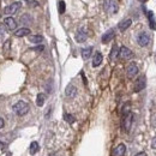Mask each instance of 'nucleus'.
<instances>
[{
  "label": "nucleus",
  "instance_id": "nucleus-1",
  "mask_svg": "<svg viewBox=\"0 0 156 156\" xmlns=\"http://www.w3.org/2000/svg\"><path fill=\"white\" fill-rule=\"evenodd\" d=\"M12 109H13V112H14L17 115L23 116V115H25V114L29 112L30 107H29V104L27 103V102H24V101H18L16 104H13Z\"/></svg>",
  "mask_w": 156,
  "mask_h": 156
},
{
  "label": "nucleus",
  "instance_id": "nucleus-2",
  "mask_svg": "<svg viewBox=\"0 0 156 156\" xmlns=\"http://www.w3.org/2000/svg\"><path fill=\"white\" fill-rule=\"evenodd\" d=\"M103 8L107 13L114 14L118 12V4L115 0H104L103 1Z\"/></svg>",
  "mask_w": 156,
  "mask_h": 156
},
{
  "label": "nucleus",
  "instance_id": "nucleus-3",
  "mask_svg": "<svg viewBox=\"0 0 156 156\" xmlns=\"http://www.w3.org/2000/svg\"><path fill=\"white\" fill-rule=\"evenodd\" d=\"M147 85V78L145 76H141L137 78V81L135 82V85H133V91L135 93H139L142 91Z\"/></svg>",
  "mask_w": 156,
  "mask_h": 156
},
{
  "label": "nucleus",
  "instance_id": "nucleus-4",
  "mask_svg": "<svg viewBox=\"0 0 156 156\" xmlns=\"http://www.w3.org/2000/svg\"><path fill=\"white\" fill-rule=\"evenodd\" d=\"M132 118H133L132 113H129V114H126V115H124V116H123L121 127L124 129V131H125V132H129V131H130L131 125H132Z\"/></svg>",
  "mask_w": 156,
  "mask_h": 156
},
{
  "label": "nucleus",
  "instance_id": "nucleus-5",
  "mask_svg": "<svg viewBox=\"0 0 156 156\" xmlns=\"http://www.w3.org/2000/svg\"><path fill=\"white\" fill-rule=\"evenodd\" d=\"M137 42H138V45H139L141 47L148 46L149 42H150V35H149L148 33H145V31H142V33L137 36Z\"/></svg>",
  "mask_w": 156,
  "mask_h": 156
},
{
  "label": "nucleus",
  "instance_id": "nucleus-6",
  "mask_svg": "<svg viewBox=\"0 0 156 156\" xmlns=\"http://www.w3.org/2000/svg\"><path fill=\"white\" fill-rule=\"evenodd\" d=\"M19 8H21V2H19V1H14V2H12L11 5H8V6H6V7L4 8V13H5V14H13V13H16Z\"/></svg>",
  "mask_w": 156,
  "mask_h": 156
},
{
  "label": "nucleus",
  "instance_id": "nucleus-7",
  "mask_svg": "<svg viewBox=\"0 0 156 156\" xmlns=\"http://www.w3.org/2000/svg\"><path fill=\"white\" fill-rule=\"evenodd\" d=\"M137 73H138V67H137V65H136L135 62H131V64L127 66V68H126L127 78L132 79L135 76H137Z\"/></svg>",
  "mask_w": 156,
  "mask_h": 156
},
{
  "label": "nucleus",
  "instance_id": "nucleus-8",
  "mask_svg": "<svg viewBox=\"0 0 156 156\" xmlns=\"http://www.w3.org/2000/svg\"><path fill=\"white\" fill-rule=\"evenodd\" d=\"M132 55H133V53L131 49H129L127 47H125V46H123L120 49H119V56L121 58V59H124V60H129V59H131L132 58Z\"/></svg>",
  "mask_w": 156,
  "mask_h": 156
},
{
  "label": "nucleus",
  "instance_id": "nucleus-9",
  "mask_svg": "<svg viewBox=\"0 0 156 156\" xmlns=\"http://www.w3.org/2000/svg\"><path fill=\"white\" fill-rule=\"evenodd\" d=\"M4 25L7 30H14L17 28V22L12 17H6L4 19Z\"/></svg>",
  "mask_w": 156,
  "mask_h": 156
},
{
  "label": "nucleus",
  "instance_id": "nucleus-10",
  "mask_svg": "<svg viewBox=\"0 0 156 156\" xmlns=\"http://www.w3.org/2000/svg\"><path fill=\"white\" fill-rule=\"evenodd\" d=\"M87 39H88V33L85 31V29H83V28L79 29L77 31V34H76V41L79 42V43H82V42H85Z\"/></svg>",
  "mask_w": 156,
  "mask_h": 156
},
{
  "label": "nucleus",
  "instance_id": "nucleus-11",
  "mask_svg": "<svg viewBox=\"0 0 156 156\" xmlns=\"http://www.w3.org/2000/svg\"><path fill=\"white\" fill-rule=\"evenodd\" d=\"M65 95L67 96V97H75L76 95H77V88L73 85V84H68L67 87H66V89H65Z\"/></svg>",
  "mask_w": 156,
  "mask_h": 156
},
{
  "label": "nucleus",
  "instance_id": "nucleus-12",
  "mask_svg": "<svg viewBox=\"0 0 156 156\" xmlns=\"http://www.w3.org/2000/svg\"><path fill=\"white\" fill-rule=\"evenodd\" d=\"M126 153V145L125 144H119L112 153V156H124Z\"/></svg>",
  "mask_w": 156,
  "mask_h": 156
},
{
  "label": "nucleus",
  "instance_id": "nucleus-13",
  "mask_svg": "<svg viewBox=\"0 0 156 156\" xmlns=\"http://www.w3.org/2000/svg\"><path fill=\"white\" fill-rule=\"evenodd\" d=\"M114 30L113 29H109L108 31H106L103 35H102V43H108V42H110L112 40H113V37H114Z\"/></svg>",
  "mask_w": 156,
  "mask_h": 156
},
{
  "label": "nucleus",
  "instance_id": "nucleus-14",
  "mask_svg": "<svg viewBox=\"0 0 156 156\" xmlns=\"http://www.w3.org/2000/svg\"><path fill=\"white\" fill-rule=\"evenodd\" d=\"M132 24V21L131 19H124V21H121L120 23H119V25H118V28H119V30L120 31H125L126 29H129L130 28V25Z\"/></svg>",
  "mask_w": 156,
  "mask_h": 156
},
{
  "label": "nucleus",
  "instance_id": "nucleus-15",
  "mask_svg": "<svg viewBox=\"0 0 156 156\" xmlns=\"http://www.w3.org/2000/svg\"><path fill=\"white\" fill-rule=\"evenodd\" d=\"M102 60H103V56H102V54L100 52H96L94 54V59H93V66L94 67H97V66H100V64L102 62Z\"/></svg>",
  "mask_w": 156,
  "mask_h": 156
},
{
  "label": "nucleus",
  "instance_id": "nucleus-16",
  "mask_svg": "<svg viewBox=\"0 0 156 156\" xmlns=\"http://www.w3.org/2000/svg\"><path fill=\"white\" fill-rule=\"evenodd\" d=\"M27 35H30V29L29 28H21V29L14 31V36H17V37H23V36H27Z\"/></svg>",
  "mask_w": 156,
  "mask_h": 156
},
{
  "label": "nucleus",
  "instance_id": "nucleus-17",
  "mask_svg": "<svg viewBox=\"0 0 156 156\" xmlns=\"http://www.w3.org/2000/svg\"><path fill=\"white\" fill-rule=\"evenodd\" d=\"M118 56H119V48H118L116 45H114L113 48H112V51H110V54H109V59L114 61V60H116Z\"/></svg>",
  "mask_w": 156,
  "mask_h": 156
},
{
  "label": "nucleus",
  "instance_id": "nucleus-18",
  "mask_svg": "<svg viewBox=\"0 0 156 156\" xmlns=\"http://www.w3.org/2000/svg\"><path fill=\"white\" fill-rule=\"evenodd\" d=\"M148 19H149V27L153 29V30H156V22H155V17H154V13L150 11L148 12Z\"/></svg>",
  "mask_w": 156,
  "mask_h": 156
},
{
  "label": "nucleus",
  "instance_id": "nucleus-19",
  "mask_svg": "<svg viewBox=\"0 0 156 156\" xmlns=\"http://www.w3.org/2000/svg\"><path fill=\"white\" fill-rule=\"evenodd\" d=\"M29 40L33 43H41L43 41V36L42 35H31V36H29Z\"/></svg>",
  "mask_w": 156,
  "mask_h": 156
},
{
  "label": "nucleus",
  "instance_id": "nucleus-20",
  "mask_svg": "<svg viewBox=\"0 0 156 156\" xmlns=\"http://www.w3.org/2000/svg\"><path fill=\"white\" fill-rule=\"evenodd\" d=\"M91 53H93V47H87V48L82 49V56H83V59L84 60L89 59L90 55H91Z\"/></svg>",
  "mask_w": 156,
  "mask_h": 156
},
{
  "label": "nucleus",
  "instance_id": "nucleus-21",
  "mask_svg": "<svg viewBox=\"0 0 156 156\" xmlns=\"http://www.w3.org/2000/svg\"><path fill=\"white\" fill-rule=\"evenodd\" d=\"M45 101H46V95L42 94V93H40V94L37 95V97H36V104H37L39 107H42V106L45 104Z\"/></svg>",
  "mask_w": 156,
  "mask_h": 156
},
{
  "label": "nucleus",
  "instance_id": "nucleus-22",
  "mask_svg": "<svg viewBox=\"0 0 156 156\" xmlns=\"http://www.w3.org/2000/svg\"><path fill=\"white\" fill-rule=\"evenodd\" d=\"M21 22H22L23 24H31V23H33V18L30 17V14L25 13V14H23V16L21 17Z\"/></svg>",
  "mask_w": 156,
  "mask_h": 156
},
{
  "label": "nucleus",
  "instance_id": "nucleus-23",
  "mask_svg": "<svg viewBox=\"0 0 156 156\" xmlns=\"http://www.w3.org/2000/svg\"><path fill=\"white\" fill-rule=\"evenodd\" d=\"M39 150H40L39 143H37V142H33V143L30 144V154H31V155H35Z\"/></svg>",
  "mask_w": 156,
  "mask_h": 156
},
{
  "label": "nucleus",
  "instance_id": "nucleus-24",
  "mask_svg": "<svg viewBox=\"0 0 156 156\" xmlns=\"http://www.w3.org/2000/svg\"><path fill=\"white\" fill-rule=\"evenodd\" d=\"M64 119H65V121H67L68 124H73V123L76 121V118H75L73 115L68 114V113H65V114H64Z\"/></svg>",
  "mask_w": 156,
  "mask_h": 156
},
{
  "label": "nucleus",
  "instance_id": "nucleus-25",
  "mask_svg": "<svg viewBox=\"0 0 156 156\" xmlns=\"http://www.w3.org/2000/svg\"><path fill=\"white\" fill-rule=\"evenodd\" d=\"M65 10H66V5H65V1H59V13L62 14L65 13Z\"/></svg>",
  "mask_w": 156,
  "mask_h": 156
},
{
  "label": "nucleus",
  "instance_id": "nucleus-26",
  "mask_svg": "<svg viewBox=\"0 0 156 156\" xmlns=\"http://www.w3.org/2000/svg\"><path fill=\"white\" fill-rule=\"evenodd\" d=\"M10 46H11V41L10 40H6L5 43H4V48H2V51H4L5 54H7V53L10 52Z\"/></svg>",
  "mask_w": 156,
  "mask_h": 156
},
{
  "label": "nucleus",
  "instance_id": "nucleus-27",
  "mask_svg": "<svg viewBox=\"0 0 156 156\" xmlns=\"http://www.w3.org/2000/svg\"><path fill=\"white\" fill-rule=\"evenodd\" d=\"M29 6H33V7H36V6H39V2L36 1V0H24Z\"/></svg>",
  "mask_w": 156,
  "mask_h": 156
},
{
  "label": "nucleus",
  "instance_id": "nucleus-28",
  "mask_svg": "<svg viewBox=\"0 0 156 156\" xmlns=\"http://www.w3.org/2000/svg\"><path fill=\"white\" fill-rule=\"evenodd\" d=\"M43 46L41 45V46H37V47H35V48H33V51H36V52H42L43 51Z\"/></svg>",
  "mask_w": 156,
  "mask_h": 156
},
{
  "label": "nucleus",
  "instance_id": "nucleus-29",
  "mask_svg": "<svg viewBox=\"0 0 156 156\" xmlns=\"http://www.w3.org/2000/svg\"><path fill=\"white\" fill-rule=\"evenodd\" d=\"M7 29L5 28V25H0V34H2V33H5Z\"/></svg>",
  "mask_w": 156,
  "mask_h": 156
},
{
  "label": "nucleus",
  "instance_id": "nucleus-30",
  "mask_svg": "<svg viewBox=\"0 0 156 156\" xmlns=\"http://www.w3.org/2000/svg\"><path fill=\"white\" fill-rule=\"evenodd\" d=\"M151 148H154V149H156V137L154 138V141L151 142Z\"/></svg>",
  "mask_w": 156,
  "mask_h": 156
},
{
  "label": "nucleus",
  "instance_id": "nucleus-31",
  "mask_svg": "<svg viewBox=\"0 0 156 156\" xmlns=\"http://www.w3.org/2000/svg\"><path fill=\"white\" fill-rule=\"evenodd\" d=\"M135 156H147V153H144V151H141V153H138V154H136Z\"/></svg>",
  "mask_w": 156,
  "mask_h": 156
},
{
  "label": "nucleus",
  "instance_id": "nucleus-32",
  "mask_svg": "<svg viewBox=\"0 0 156 156\" xmlns=\"http://www.w3.org/2000/svg\"><path fill=\"white\" fill-rule=\"evenodd\" d=\"M4 124H5V123H4V119H2V118H0V129H2V127H4Z\"/></svg>",
  "mask_w": 156,
  "mask_h": 156
},
{
  "label": "nucleus",
  "instance_id": "nucleus-33",
  "mask_svg": "<svg viewBox=\"0 0 156 156\" xmlns=\"http://www.w3.org/2000/svg\"><path fill=\"white\" fill-rule=\"evenodd\" d=\"M138 1H141V2H147L148 0H138Z\"/></svg>",
  "mask_w": 156,
  "mask_h": 156
},
{
  "label": "nucleus",
  "instance_id": "nucleus-34",
  "mask_svg": "<svg viewBox=\"0 0 156 156\" xmlns=\"http://www.w3.org/2000/svg\"><path fill=\"white\" fill-rule=\"evenodd\" d=\"M0 148H4V144L2 143H0Z\"/></svg>",
  "mask_w": 156,
  "mask_h": 156
},
{
  "label": "nucleus",
  "instance_id": "nucleus-35",
  "mask_svg": "<svg viewBox=\"0 0 156 156\" xmlns=\"http://www.w3.org/2000/svg\"><path fill=\"white\" fill-rule=\"evenodd\" d=\"M7 156H11V155H10V154H8V155H7Z\"/></svg>",
  "mask_w": 156,
  "mask_h": 156
}]
</instances>
